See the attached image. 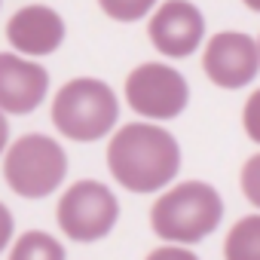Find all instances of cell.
Returning <instances> with one entry per match:
<instances>
[{
  "mask_svg": "<svg viewBox=\"0 0 260 260\" xmlns=\"http://www.w3.org/2000/svg\"><path fill=\"white\" fill-rule=\"evenodd\" d=\"M107 169L128 193H159L181 169V147L156 122H125L107 144Z\"/></svg>",
  "mask_w": 260,
  "mask_h": 260,
  "instance_id": "1",
  "label": "cell"
},
{
  "mask_svg": "<svg viewBox=\"0 0 260 260\" xmlns=\"http://www.w3.org/2000/svg\"><path fill=\"white\" fill-rule=\"evenodd\" d=\"M223 220V199L205 181H184L166 190L150 208L153 233L169 245H196Z\"/></svg>",
  "mask_w": 260,
  "mask_h": 260,
  "instance_id": "2",
  "label": "cell"
},
{
  "mask_svg": "<svg viewBox=\"0 0 260 260\" xmlns=\"http://www.w3.org/2000/svg\"><path fill=\"white\" fill-rule=\"evenodd\" d=\"M116 119H119V101L104 80L95 77L68 80L52 98V122L71 141L80 144L98 141L107 132H113Z\"/></svg>",
  "mask_w": 260,
  "mask_h": 260,
  "instance_id": "3",
  "label": "cell"
},
{
  "mask_svg": "<svg viewBox=\"0 0 260 260\" xmlns=\"http://www.w3.org/2000/svg\"><path fill=\"white\" fill-rule=\"evenodd\" d=\"M68 153L49 135H22L4 153V178L22 199H43L61 187Z\"/></svg>",
  "mask_w": 260,
  "mask_h": 260,
  "instance_id": "4",
  "label": "cell"
},
{
  "mask_svg": "<svg viewBox=\"0 0 260 260\" xmlns=\"http://www.w3.org/2000/svg\"><path fill=\"white\" fill-rule=\"evenodd\" d=\"M55 220L71 242L89 245V242L104 239L116 226L119 202L110 187L86 178L64 190V196L58 199V208H55Z\"/></svg>",
  "mask_w": 260,
  "mask_h": 260,
  "instance_id": "5",
  "label": "cell"
},
{
  "mask_svg": "<svg viewBox=\"0 0 260 260\" xmlns=\"http://www.w3.org/2000/svg\"><path fill=\"white\" fill-rule=\"evenodd\" d=\"M125 101L135 113L147 119H175L184 113L190 101V86L181 71L162 61H147L138 64L132 74L125 77Z\"/></svg>",
  "mask_w": 260,
  "mask_h": 260,
  "instance_id": "6",
  "label": "cell"
},
{
  "mask_svg": "<svg viewBox=\"0 0 260 260\" xmlns=\"http://www.w3.org/2000/svg\"><path fill=\"white\" fill-rule=\"evenodd\" d=\"M202 71L220 89H242L260 71L257 40L242 31H220L202 52Z\"/></svg>",
  "mask_w": 260,
  "mask_h": 260,
  "instance_id": "7",
  "label": "cell"
},
{
  "mask_svg": "<svg viewBox=\"0 0 260 260\" xmlns=\"http://www.w3.org/2000/svg\"><path fill=\"white\" fill-rule=\"evenodd\" d=\"M150 43L169 58H187L205 37V19L190 0H166L147 25Z\"/></svg>",
  "mask_w": 260,
  "mask_h": 260,
  "instance_id": "8",
  "label": "cell"
},
{
  "mask_svg": "<svg viewBox=\"0 0 260 260\" xmlns=\"http://www.w3.org/2000/svg\"><path fill=\"white\" fill-rule=\"evenodd\" d=\"M49 92V74L19 55V52H0V110L4 113H31L43 104Z\"/></svg>",
  "mask_w": 260,
  "mask_h": 260,
  "instance_id": "9",
  "label": "cell"
},
{
  "mask_svg": "<svg viewBox=\"0 0 260 260\" xmlns=\"http://www.w3.org/2000/svg\"><path fill=\"white\" fill-rule=\"evenodd\" d=\"M7 40L25 58L28 55H52L64 43V19L43 4L22 7L7 25Z\"/></svg>",
  "mask_w": 260,
  "mask_h": 260,
  "instance_id": "10",
  "label": "cell"
},
{
  "mask_svg": "<svg viewBox=\"0 0 260 260\" xmlns=\"http://www.w3.org/2000/svg\"><path fill=\"white\" fill-rule=\"evenodd\" d=\"M223 260H260V214L233 223L223 239Z\"/></svg>",
  "mask_w": 260,
  "mask_h": 260,
  "instance_id": "11",
  "label": "cell"
},
{
  "mask_svg": "<svg viewBox=\"0 0 260 260\" xmlns=\"http://www.w3.org/2000/svg\"><path fill=\"white\" fill-rule=\"evenodd\" d=\"M10 260H64V248L55 236H49L43 230H31L16 239Z\"/></svg>",
  "mask_w": 260,
  "mask_h": 260,
  "instance_id": "12",
  "label": "cell"
},
{
  "mask_svg": "<svg viewBox=\"0 0 260 260\" xmlns=\"http://www.w3.org/2000/svg\"><path fill=\"white\" fill-rule=\"evenodd\" d=\"M98 7L113 22H138L156 7V0H98Z\"/></svg>",
  "mask_w": 260,
  "mask_h": 260,
  "instance_id": "13",
  "label": "cell"
},
{
  "mask_svg": "<svg viewBox=\"0 0 260 260\" xmlns=\"http://www.w3.org/2000/svg\"><path fill=\"white\" fill-rule=\"evenodd\" d=\"M239 184H242V193L245 199L260 208V153H254L245 166H242V175H239Z\"/></svg>",
  "mask_w": 260,
  "mask_h": 260,
  "instance_id": "14",
  "label": "cell"
},
{
  "mask_svg": "<svg viewBox=\"0 0 260 260\" xmlns=\"http://www.w3.org/2000/svg\"><path fill=\"white\" fill-rule=\"evenodd\" d=\"M242 125H245V135L260 144V89L251 92V98L245 101V110H242Z\"/></svg>",
  "mask_w": 260,
  "mask_h": 260,
  "instance_id": "15",
  "label": "cell"
},
{
  "mask_svg": "<svg viewBox=\"0 0 260 260\" xmlns=\"http://www.w3.org/2000/svg\"><path fill=\"white\" fill-rule=\"evenodd\" d=\"M144 260H199L196 251H190L187 245H159L153 248Z\"/></svg>",
  "mask_w": 260,
  "mask_h": 260,
  "instance_id": "16",
  "label": "cell"
},
{
  "mask_svg": "<svg viewBox=\"0 0 260 260\" xmlns=\"http://www.w3.org/2000/svg\"><path fill=\"white\" fill-rule=\"evenodd\" d=\"M13 230H16V220H13V211L0 202V251H4L10 242H13Z\"/></svg>",
  "mask_w": 260,
  "mask_h": 260,
  "instance_id": "17",
  "label": "cell"
},
{
  "mask_svg": "<svg viewBox=\"0 0 260 260\" xmlns=\"http://www.w3.org/2000/svg\"><path fill=\"white\" fill-rule=\"evenodd\" d=\"M7 141H10V122H7V113L0 110V153H7Z\"/></svg>",
  "mask_w": 260,
  "mask_h": 260,
  "instance_id": "18",
  "label": "cell"
},
{
  "mask_svg": "<svg viewBox=\"0 0 260 260\" xmlns=\"http://www.w3.org/2000/svg\"><path fill=\"white\" fill-rule=\"evenodd\" d=\"M242 4H245L248 10H254V13H260V0H242Z\"/></svg>",
  "mask_w": 260,
  "mask_h": 260,
  "instance_id": "19",
  "label": "cell"
},
{
  "mask_svg": "<svg viewBox=\"0 0 260 260\" xmlns=\"http://www.w3.org/2000/svg\"><path fill=\"white\" fill-rule=\"evenodd\" d=\"M257 49H260V40H257Z\"/></svg>",
  "mask_w": 260,
  "mask_h": 260,
  "instance_id": "20",
  "label": "cell"
}]
</instances>
